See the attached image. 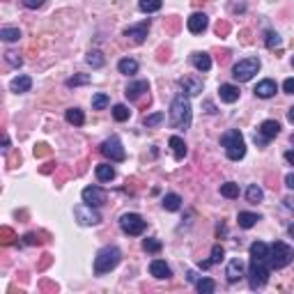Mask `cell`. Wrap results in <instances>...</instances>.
<instances>
[{"instance_id": "cell-13", "label": "cell", "mask_w": 294, "mask_h": 294, "mask_svg": "<svg viewBox=\"0 0 294 294\" xmlns=\"http://www.w3.org/2000/svg\"><path fill=\"white\" fill-rule=\"evenodd\" d=\"M147 33H150V19L142 21V23H138V26H129L124 30V37H131L136 44H142L145 42V37H147Z\"/></svg>"}, {"instance_id": "cell-49", "label": "cell", "mask_w": 294, "mask_h": 294, "mask_svg": "<svg viewBox=\"0 0 294 294\" xmlns=\"http://www.w3.org/2000/svg\"><path fill=\"white\" fill-rule=\"evenodd\" d=\"M202 106H205V110H207V113H216V106H214V101H202Z\"/></svg>"}, {"instance_id": "cell-23", "label": "cell", "mask_w": 294, "mask_h": 294, "mask_svg": "<svg viewBox=\"0 0 294 294\" xmlns=\"http://www.w3.org/2000/svg\"><path fill=\"white\" fill-rule=\"evenodd\" d=\"M257 221H260V214H253V212H239V216H237V223L244 230H251Z\"/></svg>"}, {"instance_id": "cell-8", "label": "cell", "mask_w": 294, "mask_h": 294, "mask_svg": "<svg viewBox=\"0 0 294 294\" xmlns=\"http://www.w3.org/2000/svg\"><path fill=\"white\" fill-rule=\"evenodd\" d=\"M101 154H104L106 159H110V161H115V164H120V161H124L126 159V152H124V147H122V140L117 136H110L106 138L104 142H101Z\"/></svg>"}, {"instance_id": "cell-47", "label": "cell", "mask_w": 294, "mask_h": 294, "mask_svg": "<svg viewBox=\"0 0 294 294\" xmlns=\"http://www.w3.org/2000/svg\"><path fill=\"white\" fill-rule=\"evenodd\" d=\"M285 186H287L289 191H294V173L285 175Z\"/></svg>"}, {"instance_id": "cell-38", "label": "cell", "mask_w": 294, "mask_h": 294, "mask_svg": "<svg viewBox=\"0 0 294 294\" xmlns=\"http://www.w3.org/2000/svg\"><path fill=\"white\" fill-rule=\"evenodd\" d=\"M142 248H145L147 253H159L161 251V241H159L157 237H150V239L142 241Z\"/></svg>"}, {"instance_id": "cell-50", "label": "cell", "mask_w": 294, "mask_h": 294, "mask_svg": "<svg viewBox=\"0 0 294 294\" xmlns=\"http://www.w3.org/2000/svg\"><path fill=\"white\" fill-rule=\"evenodd\" d=\"M285 161L294 166V150H287V152H285Z\"/></svg>"}, {"instance_id": "cell-51", "label": "cell", "mask_w": 294, "mask_h": 294, "mask_svg": "<svg viewBox=\"0 0 294 294\" xmlns=\"http://www.w3.org/2000/svg\"><path fill=\"white\" fill-rule=\"evenodd\" d=\"M7 150H10V138H3V152H7Z\"/></svg>"}, {"instance_id": "cell-55", "label": "cell", "mask_w": 294, "mask_h": 294, "mask_svg": "<svg viewBox=\"0 0 294 294\" xmlns=\"http://www.w3.org/2000/svg\"><path fill=\"white\" fill-rule=\"evenodd\" d=\"M292 145H294V133H292Z\"/></svg>"}, {"instance_id": "cell-44", "label": "cell", "mask_w": 294, "mask_h": 294, "mask_svg": "<svg viewBox=\"0 0 294 294\" xmlns=\"http://www.w3.org/2000/svg\"><path fill=\"white\" fill-rule=\"evenodd\" d=\"M283 92L285 94H294V78H287V81L283 83Z\"/></svg>"}, {"instance_id": "cell-33", "label": "cell", "mask_w": 294, "mask_h": 294, "mask_svg": "<svg viewBox=\"0 0 294 294\" xmlns=\"http://www.w3.org/2000/svg\"><path fill=\"white\" fill-rule=\"evenodd\" d=\"M0 39L3 42H19L21 39V30L19 28H0Z\"/></svg>"}, {"instance_id": "cell-53", "label": "cell", "mask_w": 294, "mask_h": 294, "mask_svg": "<svg viewBox=\"0 0 294 294\" xmlns=\"http://www.w3.org/2000/svg\"><path fill=\"white\" fill-rule=\"evenodd\" d=\"M287 120H289V122H292V124H294V106H292V108L287 110Z\"/></svg>"}, {"instance_id": "cell-35", "label": "cell", "mask_w": 294, "mask_h": 294, "mask_svg": "<svg viewBox=\"0 0 294 294\" xmlns=\"http://www.w3.org/2000/svg\"><path fill=\"white\" fill-rule=\"evenodd\" d=\"M166 120V113H161V110H157V113H152V115H147L145 120H142V124L147 126V129H152V126H159L161 122Z\"/></svg>"}, {"instance_id": "cell-3", "label": "cell", "mask_w": 294, "mask_h": 294, "mask_svg": "<svg viewBox=\"0 0 294 294\" xmlns=\"http://www.w3.org/2000/svg\"><path fill=\"white\" fill-rule=\"evenodd\" d=\"M269 273H271L269 257H251V269H248V285H251V289L264 287L269 280Z\"/></svg>"}, {"instance_id": "cell-7", "label": "cell", "mask_w": 294, "mask_h": 294, "mask_svg": "<svg viewBox=\"0 0 294 294\" xmlns=\"http://www.w3.org/2000/svg\"><path fill=\"white\" fill-rule=\"evenodd\" d=\"M120 228H122V232L129 234V237H138V234L145 232L147 223L142 221L140 214L129 212V214H122V216H120Z\"/></svg>"}, {"instance_id": "cell-40", "label": "cell", "mask_w": 294, "mask_h": 294, "mask_svg": "<svg viewBox=\"0 0 294 294\" xmlns=\"http://www.w3.org/2000/svg\"><path fill=\"white\" fill-rule=\"evenodd\" d=\"M5 60L10 62L12 67H21L23 65V58L17 53V51H7V53H5Z\"/></svg>"}, {"instance_id": "cell-10", "label": "cell", "mask_w": 294, "mask_h": 294, "mask_svg": "<svg viewBox=\"0 0 294 294\" xmlns=\"http://www.w3.org/2000/svg\"><path fill=\"white\" fill-rule=\"evenodd\" d=\"M83 202H87V205H92V207H101L106 202V193L101 186H85L81 193Z\"/></svg>"}, {"instance_id": "cell-27", "label": "cell", "mask_w": 294, "mask_h": 294, "mask_svg": "<svg viewBox=\"0 0 294 294\" xmlns=\"http://www.w3.org/2000/svg\"><path fill=\"white\" fill-rule=\"evenodd\" d=\"M164 209L166 212H177V209L182 207V198L177 196V193H168V196H164Z\"/></svg>"}, {"instance_id": "cell-19", "label": "cell", "mask_w": 294, "mask_h": 294, "mask_svg": "<svg viewBox=\"0 0 294 294\" xmlns=\"http://www.w3.org/2000/svg\"><path fill=\"white\" fill-rule=\"evenodd\" d=\"M257 133H260L262 138L271 140V138H276L278 133H280V124H278L276 120H264V122L260 124V129H257Z\"/></svg>"}, {"instance_id": "cell-36", "label": "cell", "mask_w": 294, "mask_h": 294, "mask_svg": "<svg viewBox=\"0 0 294 294\" xmlns=\"http://www.w3.org/2000/svg\"><path fill=\"white\" fill-rule=\"evenodd\" d=\"M196 287L200 294H212L214 289H216V283H214L212 278H200V280L196 283Z\"/></svg>"}, {"instance_id": "cell-24", "label": "cell", "mask_w": 294, "mask_h": 294, "mask_svg": "<svg viewBox=\"0 0 294 294\" xmlns=\"http://www.w3.org/2000/svg\"><path fill=\"white\" fill-rule=\"evenodd\" d=\"M168 145L173 147V154H175V159H177V161H182V159L186 157V142L182 140L180 136H170Z\"/></svg>"}, {"instance_id": "cell-31", "label": "cell", "mask_w": 294, "mask_h": 294, "mask_svg": "<svg viewBox=\"0 0 294 294\" xmlns=\"http://www.w3.org/2000/svg\"><path fill=\"white\" fill-rule=\"evenodd\" d=\"M85 62L90 67H92V69H101V67L106 65V60H104V55L99 53V51H90V53L85 55Z\"/></svg>"}, {"instance_id": "cell-15", "label": "cell", "mask_w": 294, "mask_h": 294, "mask_svg": "<svg viewBox=\"0 0 294 294\" xmlns=\"http://www.w3.org/2000/svg\"><path fill=\"white\" fill-rule=\"evenodd\" d=\"M255 97H260V99H271L273 94L278 92V85H276V81H271V78H264V81H260L255 85Z\"/></svg>"}, {"instance_id": "cell-14", "label": "cell", "mask_w": 294, "mask_h": 294, "mask_svg": "<svg viewBox=\"0 0 294 294\" xmlns=\"http://www.w3.org/2000/svg\"><path fill=\"white\" fill-rule=\"evenodd\" d=\"M147 90H150V83L147 81H131L129 85L124 87V97L129 99V101H136V99H140Z\"/></svg>"}, {"instance_id": "cell-52", "label": "cell", "mask_w": 294, "mask_h": 294, "mask_svg": "<svg viewBox=\"0 0 294 294\" xmlns=\"http://www.w3.org/2000/svg\"><path fill=\"white\" fill-rule=\"evenodd\" d=\"M283 202H285V205H287V207H289V209H294V198H285V200H283Z\"/></svg>"}, {"instance_id": "cell-56", "label": "cell", "mask_w": 294, "mask_h": 294, "mask_svg": "<svg viewBox=\"0 0 294 294\" xmlns=\"http://www.w3.org/2000/svg\"><path fill=\"white\" fill-rule=\"evenodd\" d=\"M292 67H294V58H292Z\"/></svg>"}, {"instance_id": "cell-21", "label": "cell", "mask_w": 294, "mask_h": 294, "mask_svg": "<svg viewBox=\"0 0 294 294\" xmlns=\"http://www.w3.org/2000/svg\"><path fill=\"white\" fill-rule=\"evenodd\" d=\"M30 87H33V78L30 76H17L14 81L10 83V90L17 94H23V92H30Z\"/></svg>"}, {"instance_id": "cell-46", "label": "cell", "mask_w": 294, "mask_h": 294, "mask_svg": "<svg viewBox=\"0 0 294 294\" xmlns=\"http://www.w3.org/2000/svg\"><path fill=\"white\" fill-rule=\"evenodd\" d=\"M23 244H26V246H35V244H39L37 234H26V237H23Z\"/></svg>"}, {"instance_id": "cell-41", "label": "cell", "mask_w": 294, "mask_h": 294, "mask_svg": "<svg viewBox=\"0 0 294 294\" xmlns=\"http://www.w3.org/2000/svg\"><path fill=\"white\" fill-rule=\"evenodd\" d=\"M223 255H225L223 246H221V244H214V248H212V257H209V262H212V264H216V262L223 260Z\"/></svg>"}, {"instance_id": "cell-22", "label": "cell", "mask_w": 294, "mask_h": 294, "mask_svg": "<svg viewBox=\"0 0 294 294\" xmlns=\"http://www.w3.org/2000/svg\"><path fill=\"white\" fill-rule=\"evenodd\" d=\"M117 71L124 74V76H133V74H138V62L133 58H122L117 62Z\"/></svg>"}, {"instance_id": "cell-48", "label": "cell", "mask_w": 294, "mask_h": 294, "mask_svg": "<svg viewBox=\"0 0 294 294\" xmlns=\"http://www.w3.org/2000/svg\"><path fill=\"white\" fill-rule=\"evenodd\" d=\"M228 30H230L228 23H218V26H216V35H225Z\"/></svg>"}, {"instance_id": "cell-45", "label": "cell", "mask_w": 294, "mask_h": 294, "mask_svg": "<svg viewBox=\"0 0 294 294\" xmlns=\"http://www.w3.org/2000/svg\"><path fill=\"white\" fill-rule=\"evenodd\" d=\"M46 154H49V145H37L35 147V157H46Z\"/></svg>"}, {"instance_id": "cell-11", "label": "cell", "mask_w": 294, "mask_h": 294, "mask_svg": "<svg viewBox=\"0 0 294 294\" xmlns=\"http://www.w3.org/2000/svg\"><path fill=\"white\" fill-rule=\"evenodd\" d=\"M207 26H209V19H207V14H202V12H193V14L186 19V28H189V33H193V35L205 33Z\"/></svg>"}, {"instance_id": "cell-28", "label": "cell", "mask_w": 294, "mask_h": 294, "mask_svg": "<svg viewBox=\"0 0 294 294\" xmlns=\"http://www.w3.org/2000/svg\"><path fill=\"white\" fill-rule=\"evenodd\" d=\"M161 5H164V0H140V3H138V10H140L142 14H154V12L161 10Z\"/></svg>"}, {"instance_id": "cell-25", "label": "cell", "mask_w": 294, "mask_h": 294, "mask_svg": "<svg viewBox=\"0 0 294 294\" xmlns=\"http://www.w3.org/2000/svg\"><path fill=\"white\" fill-rule=\"evenodd\" d=\"M94 175H97L99 182H110L115 177V168L110 164H99L97 168H94Z\"/></svg>"}, {"instance_id": "cell-39", "label": "cell", "mask_w": 294, "mask_h": 294, "mask_svg": "<svg viewBox=\"0 0 294 294\" xmlns=\"http://www.w3.org/2000/svg\"><path fill=\"white\" fill-rule=\"evenodd\" d=\"M90 83V76L87 74H78V76H71L67 81V87H78V85H87Z\"/></svg>"}, {"instance_id": "cell-43", "label": "cell", "mask_w": 294, "mask_h": 294, "mask_svg": "<svg viewBox=\"0 0 294 294\" xmlns=\"http://www.w3.org/2000/svg\"><path fill=\"white\" fill-rule=\"evenodd\" d=\"M23 7H28V10H39V7H44V3L46 0H21Z\"/></svg>"}, {"instance_id": "cell-16", "label": "cell", "mask_w": 294, "mask_h": 294, "mask_svg": "<svg viewBox=\"0 0 294 294\" xmlns=\"http://www.w3.org/2000/svg\"><path fill=\"white\" fill-rule=\"evenodd\" d=\"M150 273H152L154 278H159V280H168V278L173 276L170 267L166 264L164 260H152V262H150Z\"/></svg>"}, {"instance_id": "cell-34", "label": "cell", "mask_w": 294, "mask_h": 294, "mask_svg": "<svg viewBox=\"0 0 294 294\" xmlns=\"http://www.w3.org/2000/svg\"><path fill=\"white\" fill-rule=\"evenodd\" d=\"M129 115H131V110L126 108L124 104H115V106H113V117H115V122H126V120H129Z\"/></svg>"}, {"instance_id": "cell-12", "label": "cell", "mask_w": 294, "mask_h": 294, "mask_svg": "<svg viewBox=\"0 0 294 294\" xmlns=\"http://www.w3.org/2000/svg\"><path fill=\"white\" fill-rule=\"evenodd\" d=\"M180 87L184 90L186 97H198L202 92L205 83H202L200 76H184V78H180Z\"/></svg>"}, {"instance_id": "cell-1", "label": "cell", "mask_w": 294, "mask_h": 294, "mask_svg": "<svg viewBox=\"0 0 294 294\" xmlns=\"http://www.w3.org/2000/svg\"><path fill=\"white\" fill-rule=\"evenodd\" d=\"M191 117H193V110H191V101L184 97V94H177L170 104V126L173 129H189L191 126Z\"/></svg>"}, {"instance_id": "cell-5", "label": "cell", "mask_w": 294, "mask_h": 294, "mask_svg": "<svg viewBox=\"0 0 294 294\" xmlns=\"http://www.w3.org/2000/svg\"><path fill=\"white\" fill-rule=\"evenodd\" d=\"M292 260H294V251L292 246H287L285 241H273L269 246V264H271V269H285Z\"/></svg>"}, {"instance_id": "cell-20", "label": "cell", "mask_w": 294, "mask_h": 294, "mask_svg": "<svg viewBox=\"0 0 294 294\" xmlns=\"http://www.w3.org/2000/svg\"><path fill=\"white\" fill-rule=\"evenodd\" d=\"M191 62H193V67H196L198 71H202V74L212 69V58H209V53H200V51H198V53L191 55Z\"/></svg>"}, {"instance_id": "cell-32", "label": "cell", "mask_w": 294, "mask_h": 294, "mask_svg": "<svg viewBox=\"0 0 294 294\" xmlns=\"http://www.w3.org/2000/svg\"><path fill=\"white\" fill-rule=\"evenodd\" d=\"M248 253H251V257H269V246L264 241H253Z\"/></svg>"}, {"instance_id": "cell-6", "label": "cell", "mask_w": 294, "mask_h": 294, "mask_svg": "<svg viewBox=\"0 0 294 294\" xmlns=\"http://www.w3.org/2000/svg\"><path fill=\"white\" fill-rule=\"evenodd\" d=\"M257 71H260V60L257 58H244V60H239L232 67V78L239 83H246L251 81Z\"/></svg>"}, {"instance_id": "cell-42", "label": "cell", "mask_w": 294, "mask_h": 294, "mask_svg": "<svg viewBox=\"0 0 294 294\" xmlns=\"http://www.w3.org/2000/svg\"><path fill=\"white\" fill-rule=\"evenodd\" d=\"M264 44H267V49H276V46H280V35H278V33H271V30H269V33H267V39H264Z\"/></svg>"}, {"instance_id": "cell-9", "label": "cell", "mask_w": 294, "mask_h": 294, "mask_svg": "<svg viewBox=\"0 0 294 294\" xmlns=\"http://www.w3.org/2000/svg\"><path fill=\"white\" fill-rule=\"evenodd\" d=\"M74 216H76V221L81 225H99V223H101V214L97 212V207L87 205V202H83V205L74 207Z\"/></svg>"}, {"instance_id": "cell-29", "label": "cell", "mask_w": 294, "mask_h": 294, "mask_svg": "<svg viewBox=\"0 0 294 294\" xmlns=\"http://www.w3.org/2000/svg\"><path fill=\"white\" fill-rule=\"evenodd\" d=\"M221 196L228 198V200L239 198V184H234V182H225V184H221Z\"/></svg>"}, {"instance_id": "cell-17", "label": "cell", "mask_w": 294, "mask_h": 294, "mask_svg": "<svg viewBox=\"0 0 294 294\" xmlns=\"http://www.w3.org/2000/svg\"><path fill=\"white\" fill-rule=\"evenodd\" d=\"M225 276H228L230 283H237V280L244 276V262H241V257H232V260L228 262V271H225Z\"/></svg>"}, {"instance_id": "cell-54", "label": "cell", "mask_w": 294, "mask_h": 294, "mask_svg": "<svg viewBox=\"0 0 294 294\" xmlns=\"http://www.w3.org/2000/svg\"><path fill=\"white\" fill-rule=\"evenodd\" d=\"M287 232H289V234H292V237H294V223H292V225H289V228H287Z\"/></svg>"}, {"instance_id": "cell-18", "label": "cell", "mask_w": 294, "mask_h": 294, "mask_svg": "<svg viewBox=\"0 0 294 294\" xmlns=\"http://www.w3.org/2000/svg\"><path fill=\"white\" fill-rule=\"evenodd\" d=\"M218 97H221L223 104H234V101L239 99V87L230 85V83H223V85L218 87Z\"/></svg>"}, {"instance_id": "cell-37", "label": "cell", "mask_w": 294, "mask_h": 294, "mask_svg": "<svg viewBox=\"0 0 294 294\" xmlns=\"http://www.w3.org/2000/svg\"><path fill=\"white\" fill-rule=\"evenodd\" d=\"M110 104V99H108V94H94L92 97V110H104L106 106Z\"/></svg>"}, {"instance_id": "cell-4", "label": "cell", "mask_w": 294, "mask_h": 294, "mask_svg": "<svg viewBox=\"0 0 294 294\" xmlns=\"http://www.w3.org/2000/svg\"><path fill=\"white\" fill-rule=\"evenodd\" d=\"M120 260H122V251L117 246H104V248L97 253V257H94V273H97V276L108 273L110 269H115L120 264Z\"/></svg>"}, {"instance_id": "cell-2", "label": "cell", "mask_w": 294, "mask_h": 294, "mask_svg": "<svg viewBox=\"0 0 294 294\" xmlns=\"http://www.w3.org/2000/svg\"><path fill=\"white\" fill-rule=\"evenodd\" d=\"M221 145L225 147V154H228L230 161H241L246 157V142L237 129H228L221 136Z\"/></svg>"}, {"instance_id": "cell-26", "label": "cell", "mask_w": 294, "mask_h": 294, "mask_svg": "<svg viewBox=\"0 0 294 294\" xmlns=\"http://www.w3.org/2000/svg\"><path fill=\"white\" fill-rule=\"evenodd\" d=\"M65 117H67V122H69V124H74V126H83V124H85V115H83V110L76 108V106L67 110Z\"/></svg>"}, {"instance_id": "cell-30", "label": "cell", "mask_w": 294, "mask_h": 294, "mask_svg": "<svg viewBox=\"0 0 294 294\" xmlns=\"http://www.w3.org/2000/svg\"><path fill=\"white\" fill-rule=\"evenodd\" d=\"M262 198H264V191H262L257 184H251L248 189H246V200L248 202L257 205V202H262Z\"/></svg>"}]
</instances>
